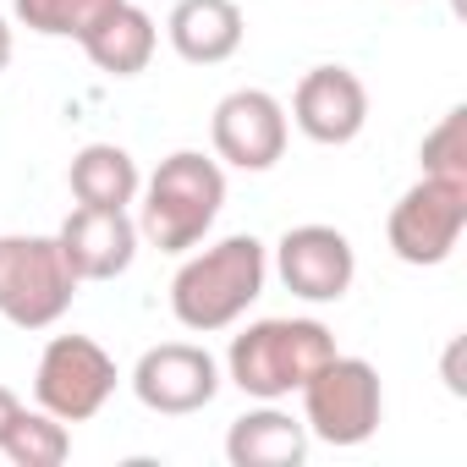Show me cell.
Listing matches in <instances>:
<instances>
[{"label":"cell","instance_id":"1","mask_svg":"<svg viewBox=\"0 0 467 467\" xmlns=\"http://www.w3.org/2000/svg\"><path fill=\"white\" fill-rule=\"evenodd\" d=\"M270 281V254L259 237L237 231V237H220L209 248H198L176 281H171V314L182 330L192 336H214V330H231L265 292Z\"/></svg>","mask_w":467,"mask_h":467},{"label":"cell","instance_id":"2","mask_svg":"<svg viewBox=\"0 0 467 467\" xmlns=\"http://www.w3.org/2000/svg\"><path fill=\"white\" fill-rule=\"evenodd\" d=\"M138 237L160 254H192L225 203V171L220 160L198 149H176L160 160V171L138 187Z\"/></svg>","mask_w":467,"mask_h":467},{"label":"cell","instance_id":"3","mask_svg":"<svg viewBox=\"0 0 467 467\" xmlns=\"http://www.w3.org/2000/svg\"><path fill=\"white\" fill-rule=\"evenodd\" d=\"M336 352V336L319 319H259L243 336H231L225 352V379L243 396L281 401L303 390V379Z\"/></svg>","mask_w":467,"mask_h":467},{"label":"cell","instance_id":"4","mask_svg":"<svg viewBox=\"0 0 467 467\" xmlns=\"http://www.w3.org/2000/svg\"><path fill=\"white\" fill-rule=\"evenodd\" d=\"M303 423L325 445H363L379 418H385V390L368 358H341L330 352L308 379H303Z\"/></svg>","mask_w":467,"mask_h":467},{"label":"cell","instance_id":"5","mask_svg":"<svg viewBox=\"0 0 467 467\" xmlns=\"http://www.w3.org/2000/svg\"><path fill=\"white\" fill-rule=\"evenodd\" d=\"M78 297L56 237H0V314L17 330H50Z\"/></svg>","mask_w":467,"mask_h":467},{"label":"cell","instance_id":"6","mask_svg":"<svg viewBox=\"0 0 467 467\" xmlns=\"http://www.w3.org/2000/svg\"><path fill=\"white\" fill-rule=\"evenodd\" d=\"M462 231H467V182H445V176H418L390 220H385V243L401 265L412 270H434L456 254L462 243Z\"/></svg>","mask_w":467,"mask_h":467},{"label":"cell","instance_id":"7","mask_svg":"<svg viewBox=\"0 0 467 467\" xmlns=\"http://www.w3.org/2000/svg\"><path fill=\"white\" fill-rule=\"evenodd\" d=\"M116 358L94 341V336H56L39 352L34 368V396L45 412H56L61 423H88L110 396H116Z\"/></svg>","mask_w":467,"mask_h":467},{"label":"cell","instance_id":"8","mask_svg":"<svg viewBox=\"0 0 467 467\" xmlns=\"http://www.w3.org/2000/svg\"><path fill=\"white\" fill-rule=\"evenodd\" d=\"M132 396L160 418L203 412L220 396V363L192 341H160L132 368Z\"/></svg>","mask_w":467,"mask_h":467},{"label":"cell","instance_id":"9","mask_svg":"<svg viewBox=\"0 0 467 467\" xmlns=\"http://www.w3.org/2000/svg\"><path fill=\"white\" fill-rule=\"evenodd\" d=\"M214 160L237 171H270L286 154V105L265 88H231L209 116Z\"/></svg>","mask_w":467,"mask_h":467},{"label":"cell","instance_id":"10","mask_svg":"<svg viewBox=\"0 0 467 467\" xmlns=\"http://www.w3.org/2000/svg\"><path fill=\"white\" fill-rule=\"evenodd\" d=\"M275 275L303 303H341L352 292L358 254L347 243V231H336V225H319V220L314 225H292L275 243Z\"/></svg>","mask_w":467,"mask_h":467},{"label":"cell","instance_id":"11","mask_svg":"<svg viewBox=\"0 0 467 467\" xmlns=\"http://www.w3.org/2000/svg\"><path fill=\"white\" fill-rule=\"evenodd\" d=\"M292 121H297L303 138H314L325 149L352 143L368 127V88H363V78L347 72V67H314V72H303V83L292 94Z\"/></svg>","mask_w":467,"mask_h":467},{"label":"cell","instance_id":"12","mask_svg":"<svg viewBox=\"0 0 467 467\" xmlns=\"http://www.w3.org/2000/svg\"><path fill=\"white\" fill-rule=\"evenodd\" d=\"M56 243H61V254H67L78 281H116L138 259V220L127 209H88V203H78L61 220Z\"/></svg>","mask_w":467,"mask_h":467},{"label":"cell","instance_id":"13","mask_svg":"<svg viewBox=\"0 0 467 467\" xmlns=\"http://www.w3.org/2000/svg\"><path fill=\"white\" fill-rule=\"evenodd\" d=\"M165 34H171V50L192 67H220L243 50V6L237 0H176L171 17H165Z\"/></svg>","mask_w":467,"mask_h":467},{"label":"cell","instance_id":"14","mask_svg":"<svg viewBox=\"0 0 467 467\" xmlns=\"http://www.w3.org/2000/svg\"><path fill=\"white\" fill-rule=\"evenodd\" d=\"M225 456L231 467H297L308 456V423L265 401L225 429Z\"/></svg>","mask_w":467,"mask_h":467},{"label":"cell","instance_id":"15","mask_svg":"<svg viewBox=\"0 0 467 467\" xmlns=\"http://www.w3.org/2000/svg\"><path fill=\"white\" fill-rule=\"evenodd\" d=\"M154 45H160V28L143 6H132V0H121L116 12H105L94 23V34L83 39V56L110 72V78H138L149 61H154Z\"/></svg>","mask_w":467,"mask_h":467},{"label":"cell","instance_id":"16","mask_svg":"<svg viewBox=\"0 0 467 467\" xmlns=\"http://www.w3.org/2000/svg\"><path fill=\"white\" fill-rule=\"evenodd\" d=\"M67 187L88 209H127V203H138L143 176H138V160L121 143H88V149L72 154Z\"/></svg>","mask_w":467,"mask_h":467},{"label":"cell","instance_id":"17","mask_svg":"<svg viewBox=\"0 0 467 467\" xmlns=\"http://www.w3.org/2000/svg\"><path fill=\"white\" fill-rule=\"evenodd\" d=\"M0 451H6L17 467H61L72 456V429L56 412H45V407H34V412L23 407L12 434L0 440Z\"/></svg>","mask_w":467,"mask_h":467},{"label":"cell","instance_id":"18","mask_svg":"<svg viewBox=\"0 0 467 467\" xmlns=\"http://www.w3.org/2000/svg\"><path fill=\"white\" fill-rule=\"evenodd\" d=\"M116 6H121V0H12V12H17L23 28H34L45 39H78V45Z\"/></svg>","mask_w":467,"mask_h":467},{"label":"cell","instance_id":"19","mask_svg":"<svg viewBox=\"0 0 467 467\" xmlns=\"http://www.w3.org/2000/svg\"><path fill=\"white\" fill-rule=\"evenodd\" d=\"M423 176H445V182H467V110L451 105L418 143Z\"/></svg>","mask_w":467,"mask_h":467},{"label":"cell","instance_id":"20","mask_svg":"<svg viewBox=\"0 0 467 467\" xmlns=\"http://www.w3.org/2000/svg\"><path fill=\"white\" fill-rule=\"evenodd\" d=\"M445 385H451V396H462V390H467V379H462V336L445 347Z\"/></svg>","mask_w":467,"mask_h":467},{"label":"cell","instance_id":"21","mask_svg":"<svg viewBox=\"0 0 467 467\" xmlns=\"http://www.w3.org/2000/svg\"><path fill=\"white\" fill-rule=\"evenodd\" d=\"M17 412H23V401H17V390H6L0 385V440L12 434V423H17Z\"/></svg>","mask_w":467,"mask_h":467},{"label":"cell","instance_id":"22","mask_svg":"<svg viewBox=\"0 0 467 467\" xmlns=\"http://www.w3.org/2000/svg\"><path fill=\"white\" fill-rule=\"evenodd\" d=\"M6 67H12V23L0 17V72H6Z\"/></svg>","mask_w":467,"mask_h":467}]
</instances>
